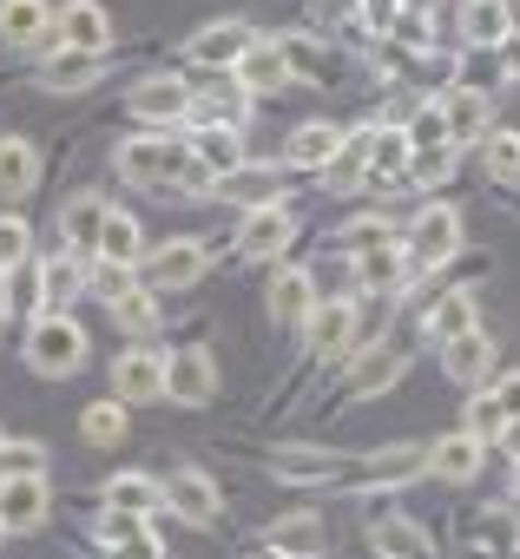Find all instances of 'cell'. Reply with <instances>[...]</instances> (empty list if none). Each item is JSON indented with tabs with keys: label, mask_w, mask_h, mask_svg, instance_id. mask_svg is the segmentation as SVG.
Masks as SVG:
<instances>
[{
	"label": "cell",
	"mask_w": 520,
	"mask_h": 559,
	"mask_svg": "<svg viewBox=\"0 0 520 559\" xmlns=\"http://www.w3.org/2000/svg\"><path fill=\"white\" fill-rule=\"evenodd\" d=\"M119 178L139 185V191H172V198H204L217 178L191 158L185 139H165V132H145V139H126L119 145Z\"/></svg>",
	"instance_id": "cell-1"
},
{
	"label": "cell",
	"mask_w": 520,
	"mask_h": 559,
	"mask_svg": "<svg viewBox=\"0 0 520 559\" xmlns=\"http://www.w3.org/2000/svg\"><path fill=\"white\" fill-rule=\"evenodd\" d=\"M27 369L34 376H80L86 369V330L67 317V310H47L34 330H27Z\"/></svg>",
	"instance_id": "cell-2"
},
{
	"label": "cell",
	"mask_w": 520,
	"mask_h": 559,
	"mask_svg": "<svg viewBox=\"0 0 520 559\" xmlns=\"http://www.w3.org/2000/svg\"><path fill=\"white\" fill-rule=\"evenodd\" d=\"M204 270H211L204 237H165L158 250L139 257V276H145V290H152V297H178V290H191Z\"/></svg>",
	"instance_id": "cell-3"
},
{
	"label": "cell",
	"mask_w": 520,
	"mask_h": 559,
	"mask_svg": "<svg viewBox=\"0 0 520 559\" xmlns=\"http://www.w3.org/2000/svg\"><path fill=\"white\" fill-rule=\"evenodd\" d=\"M454 250H461V211L454 204H428L415 224H409V237H402V257H409V276H422V270H441V263H454Z\"/></svg>",
	"instance_id": "cell-4"
},
{
	"label": "cell",
	"mask_w": 520,
	"mask_h": 559,
	"mask_svg": "<svg viewBox=\"0 0 520 559\" xmlns=\"http://www.w3.org/2000/svg\"><path fill=\"white\" fill-rule=\"evenodd\" d=\"M165 402H178V408L217 402V356L211 349H172L165 356Z\"/></svg>",
	"instance_id": "cell-5"
},
{
	"label": "cell",
	"mask_w": 520,
	"mask_h": 559,
	"mask_svg": "<svg viewBox=\"0 0 520 559\" xmlns=\"http://www.w3.org/2000/svg\"><path fill=\"white\" fill-rule=\"evenodd\" d=\"M54 47L67 53H113V14L99 0H67L54 14Z\"/></svg>",
	"instance_id": "cell-6"
},
{
	"label": "cell",
	"mask_w": 520,
	"mask_h": 559,
	"mask_svg": "<svg viewBox=\"0 0 520 559\" xmlns=\"http://www.w3.org/2000/svg\"><path fill=\"white\" fill-rule=\"evenodd\" d=\"M113 402H126V408L165 402V356L158 349H126L113 362Z\"/></svg>",
	"instance_id": "cell-7"
},
{
	"label": "cell",
	"mask_w": 520,
	"mask_h": 559,
	"mask_svg": "<svg viewBox=\"0 0 520 559\" xmlns=\"http://www.w3.org/2000/svg\"><path fill=\"white\" fill-rule=\"evenodd\" d=\"M250 40H257V34H250V21H211V27H198V34H191V47H185V53H191V67H204V73H231V67L250 53Z\"/></svg>",
	"instance_id": "cell-8"
},
{
	"label": "cell",
	"mask_w": 520,
	"mask_h": 559,
	"mask_svg": "<svg viewBox=\"0 0 520 559\" xmlns=\"http://www.w3.org/2000/svg\"><path fill=\"white\" fill-rule=\"evenodd\" d=\"M126 106H132L145 126H178V119H191V86H185L178 73H145Z\"/></svg>",
	"instance_id": "cell-9"
},
{
	"label": "cell",
	"mask_w": 520,
	"mask_h": 559,
	"mask_svg": "<svg viewBox=\"0 0 520 559\" xmlns=\"http://www.w3.org/2000/svg\"><path fill=\"white\" fill-rule=\"evenodd\" d=\"M350 474H356L363 487H409V480L428 474V448H422V441H395V448H382V454L350 461Z\"/></svg>",
	"instance_id": "cell-10"
},
{
	"label": "cell",
	"mask_w": 520,
	"mask_h": 559,
	"mask_svg": "<svg viewBox=\"0 0 520 559\" xmlns=\"http://www.w3.org/2000/svg\"><path fill=\"white\" fill-rule=\"evenodd\" d=\"M291 237H297V217H291L284 204H264V211H250V217H244V230H237V257L271 263V257L291 250Z\"/></svg>",
	"instance_id": "cell-11"
},
{
	"label": "cell",
	"mask_w": 520,
	"mask_h": 559,
	"mask_svg": "<svg viewBox=\"0 0 520 559\" xmlns=\"http://www.w3.org/2000/svg\"><path fill=\"white\" fill-rule=\"evenodd\" d=\"M54 507V487L47 474H21V480H0V526L8 533H34Z\"/></svg>",
	"instance_id": "cell-12"
},
{
	"label": "cell",
	"mask_w": 520,
	"mask_h": 559,
	"mask_svg": "<svg viewBox=\"0 0 520 559\" xmlns=\"http://www.w3.org/2000/svg\"><path fill=\"white\" fill-rule=\"evenodd\" d=\"M165 507H172L178 520H191V526H211V520L224 513V493H217V480H211V474L178 467V474L165 480Z\"/></svg>",
	"instance_id": "cell-13"
},
{
	"label": "cell",
	"mask_w": 520,
	"mask_h": 559,
	"mask_svg": "<svg viewBox=\"0 0 520 559\" xmlns=\"http://www.w3.org/2000/svg\"><path fill=\"white\" fill-rule=\"evenodd\" d=\"M441 126H448V145L461 152V145H481V132L494 126V99L481 93V86H454L448 99H441Z\"/></svg>",
	"instance_id": "cell-14"
},
{
	"label": "cell",
	"mask_w": 520,
	"mask_h": 559,
	"mask_svg": "<svg viewBox=\"0 0 520 559\" xmlns=\"http://www.w3.org/2000/svg\"><path fill=\"white\" fill-rule=\"evenodd\" d=\"M191 119H198V126H231V132H237V126L250 119V93H244L231 73H211L204 93H191Z\"/></svg>",
	"instance_id": "cell-15"
},
{
	"label": "cell",
	"mask_w": 520,
	"mask_h": 559,
	"mask_svg": "<svg viewBox=\"0 0 520 559\" xmlns=\"http://www.w3.org/2000/svg\"><path fill=\"white\" fill-rule=\"evenodd\" d=\"M494 362H500V349H494V336H487V330H468V336L441 343V369H448L461 389H481V382L494 376Z\"/></svg>",
	"instance_id": "cell-16"
},
{
	"label": "cell",
	"mask_w": 520,
	"mask_h": 559,
	"mask_svg": "<svg viewBox=\"0 0 520 559\" xmlns=\"http://www.w3.org/2000/svg\"><path fill=\"white\" fill-rule=\"evenodd\" d=\"M409 376V349H376V356H363L356 362V376L336 389V402L350 408V402H369V395H389L395 382Z\"/></svg>",
	"instance_id": "cell-17"
},
{
	"label": "cell",
	"mask_w": 520,
	"mask_h": 559,
	"mask_svg": "<svg viewBox=\"0 0 520 559\" xmlns=\"http://www.w3.org/2000/svg\"><path fill=\"white\" fill-rule=\"evenodd\" d=\"M369 546H376V559H435L428 526H415L409 513H376L369 520Z\"/></svg>",
	"instance_id": "cell-18"
},
{
	"label": "cell",
	"mask_w": 520,
	"mask_h": 559,
	"mask_svg": "<svg viewBox=\"0 0 520 559\" xmlns=\"http://www.w3.org/2000/svg\"><path fill=\"white\" fill-rule=\"evenodd\" d=\"M0 47H54L47 0H0Z\"/></svg>",
	"instance_id": "cell-19"
},
{
	"label": "cell",
	"mask_w": 520,
	"mask_h": 559,
	"mask_svg": "<svg viewBox=\"0 0 520 559\" xmlns=\"http://www.w3.org/2000/svg\"><path fill=\"white\" fill-rule=\"evenodd\" d=\"M422 330H428V343L441 349V343H454V336L481 330V304H474L468 290H435V304L422 310Z\"/></svg>",
	"instance_id": "cell-20"
},
{
	"label": "cell",
	"mask_w": 520,
	"mask_h": 559,
	"mask_svg": "<svg viewBox=\"0 0 520 559\" xmlns=\"http://www.w3.org/2000/svg\"><path fill=\"white\" fill-rule=\"evenodd\" d=\"M271 474L291 480V487H323V480H343L350 461L343 454H323V448H277L271 454Z\"/></svg>",
	"instance_id": "cell-21"
},
{
	"label": "cell",
	"mask_w": 520,
	"mask_h": 559,
	"mask_svg": "<svg viewBox=\"0 0 520 559\" xmlns=\"http://www.w3.org/2000/svg\"><path fill=\"white\" fill-rule=\"evenodd\" d=\"M323 539H330L323 513H284V520H271V526H264V546H271V552H284V559H317V552H323Z\"/></svg>",
	"instance_id": "cell-22"
},
{
	"label": "cell",
	"mask_w": 520,
	"mask_h": 559,
	"mask_svg": "<svg viewBox=\"0 0 520 559\" xmlns=\"http://www.w3.org/2000/svg\"><path fill=\"white\" fill-rule=\"evenodd\" d=\"M217 198L244 204V211H264V204H284V178L271 165H237L231 178H217Z\"/></svg>",
	"instance_id": "cell-23"
},
{
	"label": "cell",
	"mask_w": 520,
	"mask_h": 559,
	"mask_svg": "<svg viewBox=\"0 0 520 559\" xmlns=\"http://www.w3.org/2000/svg\"><path fill=\"white\" fill-rule=\"evenodd\" d=\"M277 53H284V73H291L297 86H330V80H336V60H330V47H323L317 34H284Z\"/></svg>",
	"instance_id": "cell-24"
},
{
	"label": "cell",
	"mask_w": 520,
	"mask_h": 559,
	"mask_svg": "<svg viewBox=\"0 0 520 559\" xmlns=\"http://www.w3.org/2000/svg\"><path fill=\"white\" fill-rule=\"evenodd\" d=\"M34 185H40V152L14 132H0V198L21 204V198H34Z\"/></svg>",
	"instance_id": "cell-25"
},
{
	"label": "cell",
	"mask_w": 520,
	"mask_h": 559,
	"mask_svg": "<svg viewBox=\"0 0 520 559\" xmlns=\"http://www.w3.org/2000/svg\"><path fill=\"white\" fill-rule=\"evenodd\" d=\"M271 323H284V330H297V323H310V310H317V290H310V270H277L271 276Z\"/></svg>",
	"instance_id": "cell-26"
},
{
	"label": "cell",
	"mask_w": 520,
	"mask_h": 559,
	"mask_svg": "<svg viewBox=\"0 0 520 559\" xmlns=\"http://www.w3.org/2000/svg\"><path fill=\"white\" fill-rule=\"evenodd\" d=\"M106 67H113V53H54L47 67H40V86L47 93H86L93 80H106Z\"/></svg>",
	"instance_id": "cell-27"
},
{
	"label": "cell",
	"mask_w": 520,
	"mask_h": 559,
	"mask_svg": "<svg viewBox=\"0 0 520 559\" xmlns=\"http://www.w3.org/2000/svg\"><path fill=\"white\" fill-rule=\"evenodd\" d=\"M336 152H343V132H336L330 119L297 126V132H291V145H284V158H291L297 171H330V165H336Z\"/></svg>",
	"instance_id": "cell-28"
},
{
	"label": "cell",
	"mask_w": 520,
	"mask_h": 559,
	"mask_svg": "<svg viewBox=\"0 0 520 559\" xmlns=\"http://www.w3.org/2000/svg\"><path fill=\"white\" fill-rule=\"evenodd\" d=\"M106 198L99 191H80L67 211H60V243L73 250V257H93V243H99V224H106Z\"/></svg>",
	"instance_id": "cell-29"
},
{
	"label": "cell",
	"mask_w": 520,
	"mask_h": 559,
	"mask_svg": "<svg viewBox=\"0 0 520 559\" xmlns=\"http://www.w3.org/2000/svg\"><path fill=\"white\" fill-rule=\"evenodd\" d=\"M231 80L257 99V93H277V86H291V73H284V53H277V40H250V53L231 67Z\"/></svg>",
	"instance_id": "cell-30"
},
{
	"label": "cell",
	"mask_w": 520,
	"mask_h": 559,
	"mask_svg": "<svg viewBox=\"0 0 520 559\" xmlns=\"http://www.w3.org/2000/svg\"><path fill=\"white\" fill-rule=\"evenodd\" d=\"M356 284H363V290H376V297H389V290H402V284H409L402 237H389V243H376V250H363V257H356Z\"/></svg>",
	"instance_id": "cell-31"
},
{
	"label": "cell",
	"mask_w": 520,
	"mask_h": 559,
	"mask_svg": "<svg viewBox=\"0 0 520 559\" xmlns=\"http://www.w3.org/2000/svg\"><path fill=\"white\" fill-rule=\"evenodd\" d=\"M185 145H191V158H198L211 178H231V171L244 165V132H231V126H198Z\"/></svg>",
	"instance_id": "cell-32"
},
{
	"label": "cell",
	"mask_w": 520,
	"mask_h": 559,
	"mask_svg": "<svg viewBox=\"0 0 520 559\" xmlns=\"http://www.w3.org/2000/svg\"><path fill=\"white\" fill-rule=\"evenodd\" d=\"M93 257H99V263H119V270H132V263L145 257V230H139V217H126V211H106Z\"/></svg>",
	"instance_id": "cell-33"
},
{
	"label": "cell",
	"mask_w": 520,
	"mask_h": 559,
	"mask_svg": "<svg viewBox=\"0 0 520 559\" xmlns=\"http://www.w3.org/2000/svg\"><path fill=\"white\" fill-rule=\"evenodd\" d=\"M304 330H310V349H317V356H350V343H356V310H350V304H317Z\"/></svg>",
	"instance_id": "cell-34"
},
{
	"label": "cell",
	"mask_w": 520,
	"mask_h": 559,
	"mask_svg": "<svg viewBox=\"0 0 520 559\" xmlns=\"http://www.w3.org/2000/svg\"><path fill=\"white\" fill-rule=\"evenodd\" d=\"M481 441L474 435H441L435 448H428V474H441V480H474L481 474Z\"/></svg>",
	"instance_id": "cell-35"
},
{
	"label": "cell",
	"mask_w": 520,
	"mask_h": 559,
	"mask_svg": "<svg viewBox=\"0 0 520 559\" xmlns=\"http://www.w3.org/2000/svg\"><path fill=\"white\" fill-rule=\"evenodd\" d=\"M99 500L113 507V513H152L158 500H165V487L152 480V474H106V487H99Z\"/></svg>",
	"instance_id": "cell-36"
},
{
	"label": "cell",
	"mask_w": 520,
	"mask_h": 559,
	"mask_svg": "<svg viewBox=\"0 0 520 559\" xmlns=\"http://www.w3.org/2000/svg\"><path fill=\"white\" fill-rule=\"evenodd\" d=\"M468 533H474V546H481V552H494V559L520 552V513H513V507H481Z\"/></svg>",
	"instance_id": "cell-37"
},
{
	"label": "cell",
	"mask_w": 520,
	"mask_h": 559,
	"mask_svg": "<svg viewBox=\"0 0 520 559\" xmlns=\"http://www.w3.org/2000/svg\"><path fill=\"white\" fill-rule=\"evenodd\" d=\"M80 290H86V263H80L73 250H60V257L40 270V304H47V310H67Z\"/></svg>",
	"instance_id": "cell-38"
},
{
	"label": "cell",
	"mask_w": 520,
	"mask_h": 559,
	"mask_svg": "<svg viewBox=\"0 0 520 559\" xmlns=\"http://www.w3.org/2000/svg\"><path fill=\"white\" fill-rule=\"evenodd\" d=\"M481 165H487V178H500V185H520V132H500V126H487V132H481Z\"/></svg>",
	"instance_id": "cell-39"
},
{
	"label": "cell",
	"mask_w": 520,
	"mask_h": 559,
	"mask_svg": "<svg viewBox=\"0 0 520 559\" xmlns=\"http://www.w3.org/2000/svg\"><path fill=\"white\" fill-rule=\"evenodd\" d=\"M507 34H513L507 8H474V0H461V40L468 47H500Z\"/></svg>",
	"instance_id": "cell-40"
},
{
	"label": "cell",
	"mask_w": 520,
	"mask_h": 559,
	"mask_svg": "<svg viewBox=\"0 0 520 559\" xmlns=\"http://www.w3.org/2000/svg\"><path fill=\"white\" fill-rule=\"evenodd\" d=\"M80 435H86L93 448H119V441H126V402H113V395L93 402V408L80 415Z\"/></svg>",
	"instance_id": "cell-41"
},
{
	"label": "cell",
	"mask_w": 520,
	"mask_h": 559,
	"mask_svg": "<svg viewBox=\"0 0 520 559\" xmlns=\"http://www.w3.org/2000/svg\"><path fill=\"white\" fill-rule=\"evenodd\" d=\"M106 310H113V323H119V330H132V336H145V330L158 323V297H152V290H126V297H119V304H106Z\"/></svg>",
	"instance_id": "cell-42"
},
{
	"label": "cell",
	"mask_w": 520,
	"mask_h": 559,
	"mask_svg": "<svg viewBox=\"0 0 520 559\" xmlns=\"http://www.w3.org/2000/svg\"><path fill=\"white\" fill-rule=\"evenodd\" d=\"M448 171H454V145L409 152V171H402V185H448Z\"/></svg>",
	"instance_id": "cell-43"
},
{
	"label": "cell",
	"mask_w": 520,
	"mask_h": 559,
	"mask_svg": "<svg viewBox=\"0 0 520 559\" xmlns=\"http://www.w3.org/2000/svg\"><path fill=\"white\" fill-rule=\"evenodd\" d=\"M389 237H395V224H389V217H356V224H343V230H336L343 257H363V250H376V243H389Z\"/></svg>",
	"instance_id": "cell-44"
},
{
	"label": "cell",
	"mask_w": 520,
	"mask_h": 559,
	"mask_svg": "<svg viewBox=\"0 0 520 559\" xmlns=\"http://www.w3.org/2000/svg\"><path fill=\"white\" fill-rule=\"evenodd\" d=\"M500 428H507V415H500V402H494L487 389H474V402H468V421H461V435H474V441L487 448V441H494Z\"/></svg>",
	"instance_id": "cell-45"
},
{
	"label": "cell",
	"mask_w": 520,
	"mask_h": 559,
	"mask_svg": "<svg viewBox=\"0 0 520 559\" xmlns=\"http://www.w3.org/2000/svg\"><path fill=\"white\" fill-rule=\"evenodd\" d=\"M21 474H47V448L40 441H0V480H21Z\"/></svg>",
	"instance_id": "cell-46"
},
{
	"label": "cell",
	"mask_w": 520,
	"mask_h": 559,
	"mask_svg": "<svg viewBox=\"0 0 520 559\" xmlns=\"http://www.w3.org/2000/svg\"><path fill=\"white\" fill-rule=\"evenodd\" d=\"M409 152H435V145H448V126H441V106H422L415 119H409Z\"/></svg>",
	"instance_id": "cell-47"
},
{
	"label": "cell",
	"mask_w": 520,
	"mask_h": 559,
	"mask_svg": "<svg viewBox=\"0 0 520 559\" xmlns=\"http://www.w3.org/2000/svg\"><path fill=\"white\" fill-rule=\"evenodd\" d=\"M27 243H34L27 217H0V270H21L27 263Z\"/></svg>",
	"instance_id": "cell-48"
},
{
	"label": "cell",
	"mask_w": 520,
	"mask_h": 559,
	"mask_svg": "<svg viewBox=\"0 0 520 559\" xmlns=\"http://www.w3.org/2000/svg\"><path fill=\"white\" fill-rule=\"evenodd\" d=\"M139 533H145V526H139V513H113V507L99 513V539H106V546H119V539H139Z\"/></svg>",
	"instance_id": "cell-49"
},
{
	"label": "cell",
	"mask_w": 520,
	"mask_h": 559,
	"mask_svg": "<svg viewBox=\"0 0 520 559\" xmlns=\"http://www.w3.org/2000/svg\"><path fill=\"white\" fill-rule=\"evenodd\" d=\"M93 284H99V297H106V304H119L126 290H139V284H132V270H119V263H99Z\"/></svg>",
	"instance_id": "cell-50"
},
{
	"label": "cell",
	"mask_w": 520,
	"mask_h": 559,
	"mask_svg": "<svg viewBox=\"0 0 520 559\" xmlns=\"http://www.w3.org/2000/svg\"><path fill=\"white\" fill-rule=\"evenodd\" d=\"M389 34H395L402 47H428V34H435V21H422V14H395V21H389Z\"/></svg>",
	"instance_id": "cell-51"
},
{
	"label": "cell",
	"mask_w": 520,
	"mask_h": 559,
	"mask_svg": "<svg viewBox=\"0 0 520 559\" xmlns=\"http://www.w3.org/2000/svg\"><path fill=\"white\" fill-rule=\"evenodd\" d=\"M487 395L500 402V415H507V421H520V369H507V376H500Z\"/></svg>",
	"instance_id": "cell-52"
},
{
	"label": "cell",
	"mask_w": 520,
	"mask_h": 559,
	"mask_svg": "<svg viewBox=\"0 0 520 559\" xmlns=\"http://www.w3.org/2000/svg\"><path fill=\"white\" fill-rule=\"evenodd\" d=\"M106 559H165V552H158V539H145V533H139V539H119V546H106Z\"/></svg>",
	"instance_id": "cell-53"
},
{
	"label": "cell",
	"mask_w": 520,
	"mask_h": 559,
	"mask_svg": "<svg viewBox=\"0 0 520 559\" xmlns=\"http://www.w3.org/2000/svg\"><path fill=\"white\" fill-rule=\"evenodd\" d=\"M500 73H507V80H520V27L500 40Z\"/></svg>",
	"instance_id": "cell-54"
},
{
	"label": "cell",
	"mask_w": 520,
	"mask_h": 559,
	"mask_svg": "<svg viewBox=\"0 0 520 559\" xmlns=\"http://www.w3.org/2000/svg\"><path fill=\"white\" fill-rule=\"evenodd\" d=\"M494 448H500V454H507V461H520V421H507V428H500V435H494Z\"/></svg>",
	"instance_id": "cell-55"
},
{
	"label": "cell",
	"mask_w": 520,
	"mask_h": 559,
	"mask_svg": "<svg viewBox=\"0 0 520 559\" xmlns=\"http://www.w3.org/2000/svg\"><path fill=\"white\" fill-rule=\"evenodd\" d=\"M363 14H369L376 27H389V21H395V0H363Z\"/></svg>",
	"instance_id": "cell-56"
},
{
	"label": "cell",
	"mask_w": 520,
	"mask_h": 559,
	"mask_svg": "<svg viewBox=\"0 0 520 559\" xmlns=\"http://www.w3.org/2000/svg\"><path fill=\"white\" fill-rule=\"evenodd\" d=\"M317 8H323V14H330V21H350V14H356V8H363V0H317Z\"/></svg>",
	"instance_id": "cell-57"
},
{
	"label": "cell",
	"mask_w": 520,
	"mask_h": 559,
	"mask_svg": "<svg viewBox=\"0 0 520 559\" xmlns=\"http://www.w3.org/2000/svg\"><path fill=\"white\" fill-rule=\"evenodd\" d=\"M0 317H14V304H8V270H0Z\"/></svg>",
	"instance_id": "cell-58"
},
{
	"label": "cell",
	"mask_w": 520,
	"mask_h": 559,
	"mask_svg": "<svg viewBox=\"0 0 520 559\" xmlns=\"http://www.w3.org/2000/svg\"><path fill=\"white\" fill-rule=\"evenodd\" d=\"M250 559H284V552H271V546H257V552H250Z\"/></svg>",
	"instance_id": "cell-59"
},
{
	"label": "cell",
	"mask_w": 520,
	"mask_h": 559,
	"mask_svg": "<svg viewBox=\"0 0 520 559\" xmlns=\"http://www.w3.org/2000/svg\"><path fill=\"white\" fill-rule=\"evenodd\" d=\"M474 8H507V0H474Z\"/></svg>",
	"instance_id": "cell-60"
},
{
	"label": "cell",
	"mask_w": 520,
	"mask_h": 559,
	"mask_svg": "<svg viewBox=\"0 0 520 559\" xmlns=\"http://www.w3.org/2000/svg\"><path fill=\"white\" fill-rule=\"evenodd\" d=\"M513 493H520V461H513Z\"/></svg>",
	"instance_id": "cell-61"
},
{
	"label": "cell",
	"mask_w": 520,
	"mask_h": 559,
	"mask_svg": "<svg viewBox=\"0 0 520 559\" xmlns=\"http://www.w3.org/2000/svg\"><path fill=\"white\" fill-rule=\"evenodd\" d=\"M0 539H8V526H0Z\"/></svg>",
	"instance_id": "cell-62"
},
{
	"label": "cell",
	"mask_w": 520,
	"mask_h": 559,
	"mask_svg": "<svg viewBox=\"0 0 520 559\" xmlns=\"http://www.w3.org/2000/svg\"><path fill=\"white\" fill-rule=\"evenodd\" d=\"M507 559H520V552H507Z\"/></svg>",
	"instance_id": "cell-63"
},
{
	"label": "cell",
	"mask_w": 520,
	"mask_h": 559,
	"mask_svg": "<svg viewBox=\"0 0 520 559\" xmlns=\"http://www.w3.org/2000/svg\"><path fill=\"white\" fill-rule=\"evenodd\" d=\"M0 441H8V435H0Z\"/></svg>",
	"instance_id": "cell-64"
}]
</instances>
